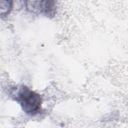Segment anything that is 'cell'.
I'll return each mask as SVG.
<instances>
[{
	"mask_svg": "<svg viewBox=\"0 0 128 128\" xmlns=\"http://www.w3.org/2000/svg\"><path fill=\"white\" fill-rule=\"evenodd\" d=\"M12 98L29 116H36L42 112V97L27 86L16 88L12 93Z\"/></svg>",
	"mask_w": 128,
	"mask_h": 128,
	"instance_id": "6da1fadb",
	"label": "cell"
},
{
	"mask_svg": "<svg viewBox=\"0 0 128 128\" xmlns=\"http://www.w3.org/2000/svg\"><path fill=\"white\" fill-rule=\"evenodd\" d=\"M26 8L36 14L51 16L55 12L56 3L54 1H28L25 3Z\"/></svg>",
	"mask_w": 128,
	"mask_h": 128,
	"instance_id": "7a4b0ae2",
	"label": "cell"
},
{
	"mask_svg": "<svg viewBox=\"0 0 128 128\" xmlns=\"http://www.w3.org/2000/svg\"><path fill=\"white\" fill-rule=\"evenodd\" d=\"M12 2L10 1H2L0 2V15H7L12 9Z\"/></svg>",
	"mask_w": 128,
	"mask_h": 128,
	"instance_id": "3957f363",
	"label": "cell"
}]
</instances>
